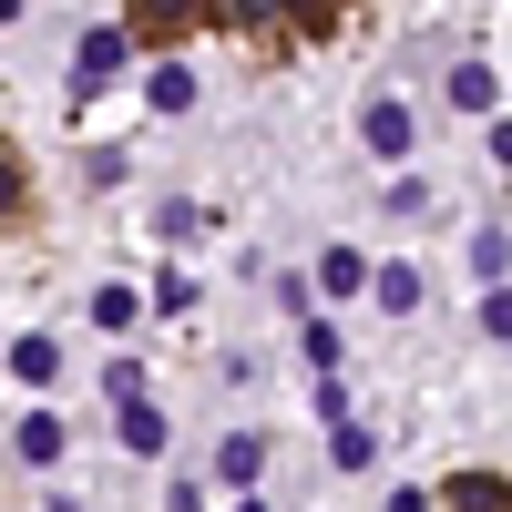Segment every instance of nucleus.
Wrapping results in <instances>:
<instances>
[{"label":"nucleus","mask_w":512,"mask_h":512,"mask_svg":"<svg viewBox=\"0 0 512 512\" xmlns=\"http://www.w3.org/2000/svg\"><path fill=\"white\" fill-rule=\"evenodd\" d=\"M123 11H134L144 41H185V31H205V11H216V0H123Z\"/></svg>","instance_id":"f257e3e1"},{"label":"nucleus","mask_w":512,"mask_h":512,"mask_svg":"<svg viewBox=\"0 0 512 512\" xmlns=\"http://www.w3.org/2000/svg\"><path fill=\"white\" fill-rule=\"evenodd\" d=\"M113 72H123V31H82V52H72V103H93Z\"/></svg>","instance_id":"f03ea898"},{"label":"nucleus","mask_w":512,"mask_h":512,"mask_svg":"<svg viewBox=\"0 0 512 512\" xmlns=\"http://www.w3.org/2000/svg\"><path fill=\"white\" fill-rule=\"evenodd\" d=\"M11 379L52 390V379H62V338H52V328H21V338H11Z\"/></svg>","instance_id":"7ed1b4c3"},{"label":"nucleus","mask_w":512,"mask_h":512,"mask_svg":"<svg viewBox=\"0 0 512 512\" xmlns=\"http://www.w3.org/2000/svg\"><path fill=\"white\" fill-rule=\"evenodd\" d=\"M441 502H451V512H512V482H502V472H451Z\"/></svg>","instance_id":"20e7f679"},{"label":"nucleus","mask_w":512,"mask_h":512,"mask_svg":"<svg viewBox=\"0 0 512 512\" xmlns=\"http://www.w3.org/2000/svg\"><path fill=\"white\" fill-rule=\"evenodd\" d=\"M62 441H72V431H62V420H52V410H31V420H21V431H11V451L31 461V472H52V461H62Z\"/></svg>","instance_id":"39448f33"},{"label":"nucleus","mask_w":512,"mask_h":512,"mask_svg":"<svg viewBox=\"0 0 512 512\" xmlns=\"http://www.w3.org/2000/svg\"><path fill=\"white\" fill-rule=\"evenodd\" d=\"M359 134H369V154H410V144H420V123H410L400 103H369V113H359Z\"/></svg>","instance_id":"423d86ee"},{"label":"nucleus","mask_w":512,"mask_h":512,"mask_svg":"<svg viewBox=\"0 0 512 512\" xmlns=\"http://www.w3.org/2000/svg\"><path fill=\"white\" fill-rule=\"evenodd\" d=\"M369 277H379V267H369L359 246H328V256H318V287H328V297H369Z\"/></svg>","instance_id":"0eeeda50"},{"label":"nucleus","mask_w":512,"mask_h":512,"mask_svg":"<svg viewBox=\"0 0 512 512\" xmlns=\"http://www.w3.org/2000/svg\"><path fill=\"white\" fill-rule=\"evenodd\" d=\"M113 431H123V451H164V410L154 400H113Z\"/></svg>","instance_id":"6e6552de"},{"label":"nucleus","mask_w":512,"mask_h":512,"mask_svg":"<svg viewBox=\"0 0 512 512\" xmlns=\"http://www.w3.org/2000/svg\"><path fill=\"white\" fill-rule=\"evenodd\" d=\"M216 472H226V482H236V492H246V482H256V472H267V441H256V431H236V441H226V451H216Z\"/></svg>","instance_id":"1a4fd4ad"},{"label":"nucleus","mask_w":512,"mask_h":512,"mask_svg":"<svg viewBox=\"0 0 512 512\" xmlns=\"http://www.w3.org/2000/svg\"><path fill=\"white\" fill-rule=\"evenodd\" d=\"M369 420H338V431H328V461H338V472H369Z\"/></svg>","instance_id":"9d476101"},{"label":"nucleus","mask_w":512,"mask_h":512,"mask_svg":"<svg viewBox=\"0 0 512 512\" xmlns=\"http://www.w3.org/2000/svg\"><path fill=\"white\" fill-rule=\"evenodd\" d=\"M154 113H195V72H185V62L154 72Z\"/></svg>","instance_id":"9b49d317"},{"label":"nucleus","mask_w":512,"mask_h":512,"mask_svg":"<svg viewBox=\"0 0 512 512\" xmlns=\"http://www.w3.org/2000/svg\"><path fill=\"white\" fill-rule=\"evenodd\" d=\"M379 308L410 318V308H420V267H379Z\"/></svg>","instance_id":"f8f14e48"},{"label":"nucleus","mask_w":512,"mask_h":512,"mask_svg":"<svg viewBox=\"0 0 512 512\" xmlns=\"http://www.w3.org/2000/svg\"><path fill=\"white\" fill-rule=\"evenodd\" d=\"M451 103H461V113H492V72L461 62V72H451Z\"/></svg>","instance_id":"ddd939ff"},{"label":"nucleus","mask_w":512,"mask_h":512,"mask_svg":"<svg viewBox=\"0 0 512 512\" xmlns=\"http://www.w3.org/2000/svg\"><path fill=\"white\" fill-rule=\"evenodd\" d=\"M93 328H113V338L134 328V287H93Z\"/></svg>","instance_id":"4468645a"},{"label":"nucleus","mask_w":512,"mask_h":512,"mask_svg":"<svg viewBox=\"0 0 512 512\" xmlns=\"http://www.w3.org/2000/svg\"><path fill=\"white\" fill-rule=\"evenodd\" d=\"M502 267H512V236L482 226V236H472V277H502Z\"/></svg>","instance_id":"2eb2a0df"},{"label":"nucleus","mask_w":512,"mask_h":512,"mask_svg":"<svg viewBox=\"0 0 512 512\" xmlns=\"http://www.w3.org/2000/svg\"><path fill=\"white\" fill-rule=\"evenodd\" d=\"M277 21H308V31H338V0H267Z\"/></svg>","instance_id":"dca6fc26"},{"label":"nucleus","mask_w":512,"mask_h":512,"mask_svg":"<svg viewBox=\"0 0 512 512\" xmlns=\"http://www.w3.org/2000/svg\"><path fill=\"white\" fill-rule=\"evenodd\" d=\"M379 205H390V216L410 226V216H431V185H420V175H400V185H390V195H379Z\"/></svg>","instance_id":"f3484780"},{"label":"nucleus","mask_w":512,"mask_h":512,"mask_svg":"<svg viewBox=\"0 0 512 512\" xmlns=\"http://www.w3.org/2000/svg\"><path fill=\"white\" fill-rule=\"evenodd\" d=\"M482 328H492V338H512V287H502L492 308H482Z\"/></svg>","instance_id":"a211bd4d"},{"label":"nucleus","mask_w":512,"mask_h":512,"mask_svg":"<svg viewBox=\"0 0 512 512\" xmlns=\"http://www.w3.org/2000/svg\"><path fill=\"white\" fill-rule=\"evenodd\" d=\"M492 164H502V175H512V123H502V134H492Z\"/></svg>","instance_id":"6ab92c4d"},{"label":"nucleus","mask_w":512,"mask_h":512,"mask_svg":"<svg viewBox=\"0 0 512 512\" xmlns=\"http://www.w3.org/2000/svg\"><path fill=\"white\" fill-rule=\"evenodd\" d=\"M236 512H267V502H236Z\"/></svg>","instance_id":"aec40b11"}]
</instances>
